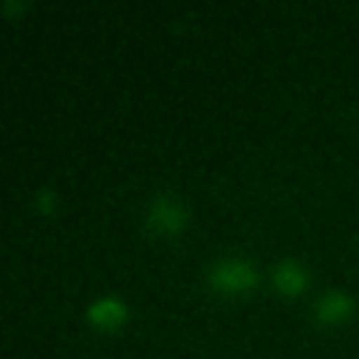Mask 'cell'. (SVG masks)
I'll return each instance as SVG.
<instances>
[{"instance_id":"cell-1","label":"cell","mask_w":359,"mask_h":359,"mask_svg":"<svg viewBox=\"0 0 359 359\" xmlns=\"http://www.w3.org/2000/svg\"><path fill=\"white\" fill-rule=\"evenodd\" d=\"M257 271L255 267L238 257H227L215 263L208 271L210 286L221 294H242L257 286Z\"/></svg>"},{"instance_id":"cell-2","label":"cell","mask_w":359,"mask_h":359,"mask_svg":"<svg viewBox=\"0 0 359 359\" xmlns=\"http://www.w3.org/2000/svg\"><path fill=\"white\" fill-rule=\"evenodd\" d=\"M187 223V210L181 200L172 196H158L149 202L145 212V225L158 236H175Z\"/></svg>"},{"instance_id":"cell-3","label":"cell","mask_w":359,"mask_h":359,"mask_svg":"<svg viewBox=\"0 0 359 359\" xmlns=\"http://www.w3.org/2000/svg\"><path fill=\"white\" fill-rule=\"evenodd\" d=\"M86 318L99 330H114L126 320V307L114 297H103L86 309Z\"/></svg>"},{"instance_id":"cell-4","label":"cell","mask_w":359,"mask_h":359,"mask_svg":"<svg viewBox=\"0 0 359 359\" xmlns=\"http://www.w3.org/2000/svg\"><path fill=\"white\" fill-rule=\"evenodd\" d=\"M353 311V301L341 290H328L316 303V318L320 324H341Z\"/></svg>"},{"instance_id":"cell-5","label":"cell","mask_w":359,"mask_h":359,"mask_svg":"<svg viewBox=\"0 0 359 359\" xmlns=\"http://www.w3.org/2000/svg\"><path fill=\"white\" fill-rule=\"evenodd\" d=\"M307 271L303 265H299L297 261H282L276 269H273V284L276 288L282 292V294H288V297H294L299 292L305 290L307 286Z\"/></svg>"},{"instance_id":"cell-6","label":"cell","mask_w":359,"mask_h":359,"mask_svg":"<svg viewBox=\"0 0 359 359\" xmlns=\"http://www.w3.org/2000/svg\"><path fill=\"white\" fill-rule=\"evenodd\" d=\"M36 206L42 210V212H50L53 206H55V194L50 189H42L36 198Z\"/></svg>"}]
</instances>
